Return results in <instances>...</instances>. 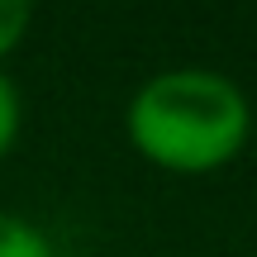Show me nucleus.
<instances>
[{"instance_id":"20e7f679","label":"nucleus","mask_w":257,"mask_h":257,"mask_svg":"<svg viewBox=\"0 0 257 257\" xmlns=\"http://www.w3.org/2000/svg\"><path fill=\"white\" fill-rule=\"evenodd\" d=\"M15 134H19V91L10 86V76H0V157L10 153Z\"/></svg>"},{"instance_id":"f257e3e1","label":"nucleus","mask_w":257,"mask_h":257,"mask_svg":"<svg viewBox=\"0 0 257 257\" xmlns=\"http://www.w3.org/2000/svg\"><path fill=\"white\" fill-rule=\"evenodd\" d=\"M248 100L224 72L172 67L128 105V138L167 172H214L248 143Z\"/></svg>"},{"instance_id":"7ed1b4c3","label":"nucleus","mask_w":257,"mask_h":257,"mask_svg":"<svg viewBox=\"0 0 257 257\" xmlns=\"http://www.w3.org/2000/svg\"><path fill=\"white\" fill-rule=\"evenodd\" d=\"M29 19H34V5L29 0H0V57L24 38Z\"/></svg>"},{"instance_id":"f03ea898","label":"nucleus","mask_w":257,"mask_h":257,"mask_svg":"<svg viewBox=\"0 0 257 257\" xmlns=\"http://www.w3.org/2000/svg\"><path fill=\"white\" fill-rule=\"evenodd\" d=\"M0 257H53V248L29 219L0 210Z\"/></svg>"}]
</instances>
